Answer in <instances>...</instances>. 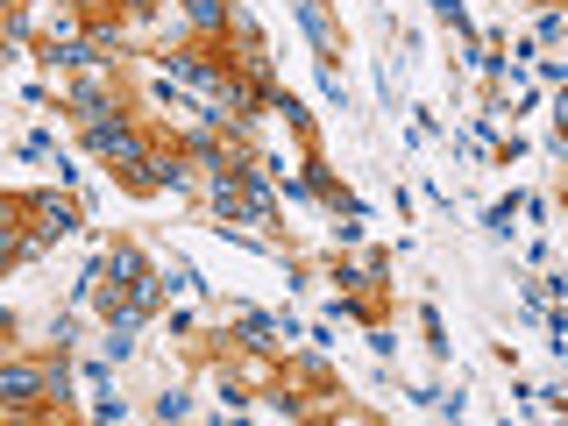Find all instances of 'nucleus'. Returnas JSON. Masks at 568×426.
I'll use <instances>...</instances> for the list:
<instances>
[{"mask_svg":"<svg viewBox=\"0 0 568 426\" xmlns=\"http://www.w3.org/2000/svg\"><path fill=\"white\" fill-rule=\"evenodd\" d=\"M85 150H93L100 164H114V171H135L156 142H150V129H135L129 114H106V121H85Z\"/></svg>","mask_w":568,"mask_h":426,"instance_id":"obj_1","label":"nucleus"},{"mask_svg":"<svg viewBox=\"0 0 568 426\" xmlns=\"http://www.w3.org/2000/svg\"><path fill=\"white\" fill-rule=\"evenodd\" d=\"M64 114H79V129H85V121L121 114V79H114V64L71 71V85H64Z\"/></svg>","mask_w":568,"mask_h":426,"instance_id":"obj_2","label":"nucleus"},{"mask_svg":"<svg viewBox=\"0 0 568 426\" xmlns=\"http://www.w3.org/2000/svg\"><path fill=\"white\" fill-rule=\"evenodd\" d=\"M185 164H192V156L178 150V142H171V150L156 142V150L142 156L135 171H121V185H129V192H192V171H185Z\"/></svg>","mask_w":568,"mask_h":426,"instance_id":"obj_3","label":"nucleus"},{"mask_svg":"<svg viewBox=\"0 0 568 426\" xmlns=\"http://www.w3.org/2000/svg\"><path fill=\"white\" fill-rule=\"evenodd\" d=\"M150 256H142L135 242H106V284H100V313H114L121 298L135 292V284H150Z\"/></svg>","mask_w":568,"mask_h":426,"instance_id":"obj_4","label":"nucleus"},{"mask_svg":"<svg viewBox=\"0 0 568 426\" xmlns=\"http://www.w3.org/2000/svg\"><path fill=\"white\" fill-rule=\"evenodd\" d=\"M292 14H298V29H306V43H313V64H334L348 50V36H342L327 0H292Z\"/></svg>","mask_w":568,"mask_h":426,"instance_id":"obj_5","label":"nucleus"},{"mask_svg":"<svg viewBox=\"0 0 568 426\" xmlns=\"http://www.w3.org/2000/svg\"><path fill=\"white\" fill-rule=\"evenodd\" d=\"M14 213H29V221L43 227L50 242H58V235H79V227H85V213L71 206V200H58V192H22V200H14Z\"/></svg>","mask_w":568,"mask_h":426,"instance_id":"obj_6","label":"nucleus"},{"mask_svg":"<svg viewBox=\"0 0 568 426\" xmlns=\"http://www.w3.org/2000/svg\"><path fill=\"white\" fill-rule=\"evenodd\" d=\"M0 398L29 413V398H50V363H8L0 369Z\"/></svg>","mask_w":568,"mask_h":426,"instance_id":"obj_7","label":"nucleus"},{"mask_svg":"<svg viewBox=\"0 0 568 426\" xmlns=\"http://www.w3.org/2000/svg\"><path fill=\"white\" fill-rule=\"evenodd\" d=\"M178 14H185V29L200 36V43H227V22H235V0H178Z\"/></svg>","mask_w":568,"mask_h":426,"instance_id":"obj_8","label":"nucleus"},{"mask_svg":"<svg viewBox=\"0 0 568 426\" xmlns=\"http://www.w3.org/2000/svg\"><path fill=\"white\" fill-rule=\"evenodd\" d=\"M227 327L242 334V348H277L284 320H271V313H256V306H235V313H227Z\"/></svg>","mask_w":568,"mask_h":426,"instance_id":"obj_9","label":"nucleus"},{"mask_svg":"<svg viewBox=\"0 0 568 426\" xmlns=\"http://www.w3.org/2000/svg\"><path fill=\"white\" fill-rule=\"evenodd\" d=\"M227 50H235V58L248 64V58H271V43H263V29H256V14L242 8L235 0V22H227Z\"/></svg>","mask_w":568,"mask_h":426,"instance_id":"obj_10","label":"nucleus"},{"mask_svg":"<svg viewBox=\"0 0 568 426\" xmlns=\"http://www.w3.org/2000/svg\"><path fill=\"white\" fill-rule=\"evenodd\" d=\"M419 334H426V348H434V363H448L455 342H448V320H440V306H419Z\"/></svg>","mask_w":568,"mask_h":426,"instance_id":"obj_11","label":"nucleus"},{"mask_svg":"<svg viewBox=\"0 0 568 426\" xmlns=\"http://www.w3.org/2000/svg\"><path fill=\"white\" fill-rule=\"evenodd\" d=\"M434 22H440V29H455L462 43H476V22H469V8H462V0H434Z\"/></svg>","mask_w":568,"mask_h":426,"instance_id":"obj_12","label":"nucleus"},{"mask_svg":"<svg viewBox=\"0 0 568 426\" xmlns=\"http://www.w3.org/2000/svg\"><path fill=\"white\" fill-rule=\"evenodd\" d=\"M511 213H526L519 192H511V200H490V206H484V227H490V235H511Z\"/></svg>","mask_w":568,"mask_h":426,"instance_id":"obj_13","label":"nucleus"},{"mask_svg":"<svg viewBox=\"0 0 568 426\" xmlns=\"http://www.w3.org/2000/svg\"><path fill=\"white\" fill-rule=\"evenodd\" d=\"M320 100H327L334 114H348V85H342V64H320Z\"/></svg>","mask_w":568,"mask_h":426,"instance_id":"obj_14","label":"nucleus"},{"mask_svg":"<svg viewBox=\"0 0 568 426\" xmlns=\"http://www.w3.org/2000/svg\"><path fill=\"white\" fill-rule=\"evenodd\" d=\"M171 292H200V298H206V292H213V284H206L200 271H192V263H185V256H171Z\"/></svg>","mask_w":568,"mask_h":426,"instance_id":"obj_15","label":"nucleus"},{"mask_svg":"<svg viewBox=\"0 0 568 426\" xmlns=\"http://www.w3.org/2000/svg\"><path fill=\"white\" fill-rule=\"evenodd\" d=\"M192 413V390H164V398H150V419H185Z\"/></svg>","mask_w":568,"mask_h":426,"instance_id":"obj_16","label":"nucleus"},{"mask_svg":"<svg viewBox=\"0 0 568 426\" xmlns=\"http://www.w3.org/2000/svg\"><path fill=\"white\" fill-rule=\"evenodd\" d=\"M561 36H568V14H561V8H547V14H540V29H532V43L547 50V43H561Z\"/></svg>","mask_w":568,"mask_h":426,"instance_id":"obj_17","label":"nucleus"},{"mask_svg":"<svg viewBox=\"0 0 568 426\" xmlns=\"http://www.w3.org/2000/svg\"><path fill=\"white\" fill-rule=\"evenodd\" d=\"M369 348H377L384 363H390V355H398V334H390V327H369Z\"/></svg>","mask_w":568,"mask_h":426,"instance_id":"obj_18","label":"nucleus"},{"mask_svg":"<svg viewBox=\"0 0 568 426\" xmlns=\"http://www.w3.org/2000/svg\"><path fill=\"white\" fill-rule=\"evenodd\" d=\"M221 405H227V413H242V405H248V390H242L235 377H221Z\"/></svg>","mask_w":568,"mask_h":426,"instance_id":"obj_19","label":"nucleus"},{"mask_svg":"<svg viewBox=\"0 0 568 426\" xmlns=\"http://www.w3.org/2000/svg\"><path fill=\"white\" fill-rule=\"evenodd\" d=\"M532 71H540L547 85H568V64H555V58H532Z\"/></svg>","mask_w":568,"mask_h":426,"instance_id":"obj_20","label":"nucleus"},{"mask_svg":"<svg viewBox=\"0 0 568 426\" xmlns=\"http://www.w3.org/2000/svg\"><path fill=\"white\" fill-rule=\"evenodd\" d=\"M156 8H164V0H121V14H129V22H150Z\"/></svg>","mask_w":568,"mask_h":426,"instance_id":"obj_21","label":"nucleus"}]
</instances>
